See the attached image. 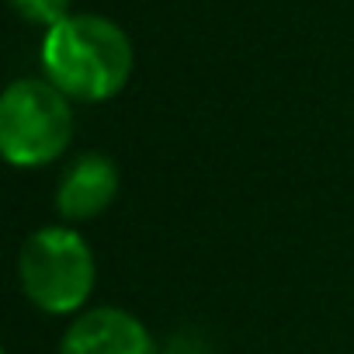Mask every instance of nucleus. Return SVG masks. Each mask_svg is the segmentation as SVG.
<instances>
[{
  "label": "nucleus",
  "mask_w": 354,
  "mask_h": 354,
  "mask_svg": "<svg viewBox=\"0 0 354 354\" xmlns=\"http://www.w3.org/2000/svg\"><path fill=\"white\" fill-rule=\"evenodd\" d=\"M49 84L80 101H104L118 94L132 73L129 35L97 15H70L49 28L42 46Z\"/></svg>",
  "instance_id": "obj_1"
},
{
  "label": "nucleus",
  "mask_w": 354,
  "mask_h": 354,
  "mask_svg": "<svg viewBox=\"0 0 354 354\" xmlns=\"http://www.w3.org/2000/svg\"><path fill=\"white\" fill-rule=\"evenodd\" d=\"M73 136L66 94L46 80H18L0 101V149L15 167L56 160Z\"/></svg>",
  "instance_id": "obj_2"
},
{
  "label": "nucleus",
  "mask_w": 354,
  "mask_h": 354,
  "mask_svg": "<svg viewBox=\"0 0 354 354\" xmlns=\"http://www.w3.org/2000/svg\"><path fill=\"white\" fill-rule=\"evenodd\" d=\"M25 295L46 313H73L94 288V257L80 233L66 226L39 230L18 257Z\"/></svg>",
  "instance_id": "obj_3"
},
{
  "label": "nucleus",
  "mask_w": 354,
  "mask_h": 354,
  "mask_svg": "<svg viewBox=\"0 0 354 354\" xmlns=\"http://www.w3.org/2000/svg\"><path fill=\"white\" fill-rule=\"evenodd\" d=\"M59 354H156V347L125 309H91L66 330Z\"/></svg>",
  "instance_id": "obj_4"
},
{
  "label": "nucleus",
  "mask_w": 354,
  "mask_h": 354,
  "mask_svg": "<svg viewBox=\"0 0 354 354\" xmlns=\"http://www.w3.org/2000/svg\"><path fill=\"white\" fill-rule=\"evenodd\" d=\"M118 192V170L104 153H84L63 177L56 192V209L66 219H94L101 216Z\"/></svg>",
  "instance_id": "obj_5"
},
{
  "label": "nucleus",
  "mask_w": 354,
  "mask_h": 354,
  "mask_svg": "<svg viewBox=\"0 0 354 354\" xmlns=\"http://www.w3.org/2000/svg\"><path fill=\"white\" fill-rule=\"evenodd\" d=\"M11 4L18 8L21 18L49 25V28H56L59 21L70 18V0H11Z\"/></svg>",
  "instance_id": "obj_6"
}]
</instances>
